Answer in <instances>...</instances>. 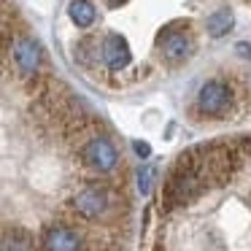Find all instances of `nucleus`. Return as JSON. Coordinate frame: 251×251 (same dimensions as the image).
Listing matches in <instances>:
<instances>
[{
    "label": "nucleus",
    "mask_w": 251,
    "mask_h": 251,
    "mask_svg": "<svg viewBox=\"0 0 251 251\" xmlns=\"http://www.w3.org/2000/svg\"><path fill=\"white\" fill-rule=\"evenodd\" d=\"M202 189H205V181L195 170H184V168H176L173 165V170L168 176V184L162 189V211L170 213L176 208L189 205L195 197L202 195Z\"/></svg>",
    "instance_id": "f257e3e1"
},
{
    "label": "nucleus",
    "mask_w": 251,
    "mask_h": 251,
    "mask_svg": "<svg viewBox=\"0 0 251 251\" xmlns=\"http://www.w3.org/2000/svg\"><path fill=\"white\" fill-rule=\"evenodd\" d=\"M195 105L202 116H219L232 105V89H229V84L222 81V78H211V81H205L200 87Z\"/></svg>",
    "instance_id": "f03ea898"
},
{
    "label": "nucleus",
    "mask_w": 251,
    "mask_h": 251,
    "mask_svg": "<svg viewBox=\"0 0 251 251\" xmlns=\"http://www.w3.org/2000/svg\"><path fill=\"white\" fill-rule=\"evenodd\" d=\"M71 205H73V211L84 219H100L111 208L108 189H105V186H98V184L84 186V189H78L76 195H73Z\"/></svg>",
    "instance_id": "7ed1b4c3"
},
{
    "label": "nucleus",
    "mask_w": 251,
    "mask_h": 251,
    "mask_svg": "<svg viewBox=\"0 0 251 251\" xmlns=\"http://www.w3.org/2000/svg\"><path fill=\"white\" fill-rule=\"evenodd\" d=\"M81 159H84L87 168L98 170V173H111V170L116 168V159L119 157H116V149H114V143H111L108 138L95 135V138H89V141L84 143Z\"/></svg>",
    "instance_id": "20e7f679"
},
{
    "label": "nucleus",
    "mask_w": 251,
    "mask_h": 251,
    "mask_svg": "<svg viewBox=\"0 0 251 251\" xmlns=\"http://www.w3.org/2000/svg\"><path fill=\"white\" fill-rule=\"evenodd\" d=\"M176 27H181V25H170V27L162 30L159 38H157V46H159V51H162V57L168 62H173V65L189 60V54H192L189 33H181V30H176Z\"/></svg>",
    "instance_id": "39448f33"
},
{
    "label": "nucleus",
    "mask_w": 251,
    "mask_h": 251,
    "mask_svg": "<svg viewBox=\"0 0 251 251\" xmlns=\"http://www.w3.org/2000/svg\"><path fill=\"white\" fill-rule=\"evenodd\" d=\"M11 54H14V62H17V71L22 73L25 78H33L35 73H38V65H41V44L35 38H30V35L17 38Z\"/></svg>",
    "instance_id": "423d86ee"
},
{
    "label": "nucleus",
    "mask_w": 251,
    "mask_h": 251,
    "mask_svg": "<svg viewBox=\"0 0 251 251\" xmlns=\"http://www.w3.org/2000/svg\"><path fill=\"white\" fill-rule=\"evenodd\" d=\"M44 251H81V238L68 224H51L44 232Z\"/></svg>",
    "instance_id": "0eeeda50"
},
{
    "label": "nucleus",
    "mask_w": 251,
    "mask_h": 251,
    "mask_svg": "<svg viewBox=\"0 0 251 251\" xmlns=\"http://www.w3.org/2000/svg\"><path fill=\"white\" fill-rule=\"evenodd\" d=\"M100 57H103V62H105V68L108 71H122V68H127L130 65V44H127V38H122L119 33H111V35H105V41H103V46H100Z\"/></svg>",
    "instance_id": "6e6552de"
},
{
    "label": "nucleus",
    "mask_w": 251,
    "mask_h": 251,
    "mask_svg": "<svg viewBox=\"0 0 251 251\" xmlns=\"http://www.w3.org/2000/svg\"><path fill=\"white\" fill-rule=\"evenodd\" d=\"M3 251H35V240L27 229L8 227L3 229Z\"/></svg>",
    "instance_id": "1a4fd4ad"
},
{
    "label": "nucleus",
    "mask_w": 251,
    "mask_h": 251,
    "mask_svg": "<svg viewBox=\"0 0 251 251\" xmlns=\"http://www.w3.org/2000/svg\"><path fill=\"white\" fill-rule=\"evenodd\" d=\"M235 19H232V11L229 8H219V11H213L211 17H208L205 22V30L211 38H222V35H227L229 30H232Z\"/></svg>",
    "instance_id": "9d476101"
},
{
    "label": "nucleus",
    "mask_w": 251,
    "mask_h": 251,
    "mask_svg": "<svg viewBox=\"0 0 251 251\" xmlns=\"http://www.w3.org/2000/svg\"><path fill=\"white\" fill-rule=\"evenodd\" d=\"M68 14H71L73 25H78V27H89L95 22V17H98V11H95V6L89 0H73L68 6Z\"/></svg>",
    "instance_id": "9b49d317"
},
{
    "label": "nucleus",
    "mask_w": 251,
    "mask_h": 251,
    "mask_svg": "<svg viewBox=\"0 0 251 251\" xmlns=\"http://www.w3.org/2000/svg\"><path fill=\"white\" fill-rule=\"evenodd\" d=\"M135 178H138V189H141L143 195L151 192V186H154V168H151V165H141L138 173H135Z\"/></svg>",
    "instance_id": "f8f14e48"
},
{
    "label": "nucleus",
    "mask_w": 251,
    "mask_h": 251,
    "mask_svg": "<svg viewBox=\"0 0 251 251\" xmlns=\"http://www.w3.org/2000/svg\"><path fill=\"white\" fill-rule=\"evenodd\" d=\"M135 154L138 157H149V154H151V146H149L146 141H135Z\"/></svg>",
    "instance_id": "ddd939ff"
},
{
    "label": "nucleus",
    "mask_w": 251,
    "mask_h": 251,
    "mask_svg": "<svg viewBox=\"0 0 251 251\" xmlns=\"http://www.w3.org/2000/svg\"><path fill=\"white\" fill-rule=\"evenodd\" d=\"M238 54H246V57H249V54H251L249 44H238Z\"/></svg>",
    "instance_id": "4468645a"
},
{
    "label": "nucleus",
    "mask_w": 251,
    "mask_h": 251,
    "mask_svg": "<svg viewBox=\"0 0 251 251\" xmlns=\"http://www.w3.org/2000/svg\"><path fill=\"white\" fill-rule=\"evenodd\" d=\"M105 3H108V8H119L122 3H127V0H105Z\"/></svg>",
    "instance_id": "2eb2a0df"
}]
</instances>
